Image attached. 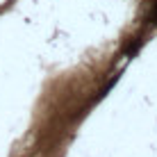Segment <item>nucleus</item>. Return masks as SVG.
<instances>
[{
	"instance_id": "1",
	"label": "nucleus",
	"mask_w": 157,
	"mask_h": 157,
	"mask_svg": "<svg viewBox=\"0 0 157 157\" xmlns=\"http://www.w3.org/2000/svg\"><path fill=\"white\" fill-rule=\"evenodd\" d=\"M155 16H157V7H155Z\"/></svg>"
}]
</instances>
